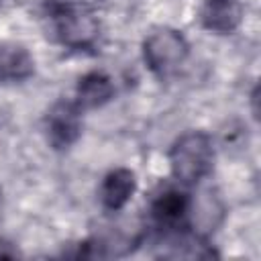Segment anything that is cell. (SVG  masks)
<instances>
[{
  "label": "cell",
  "mask_w": 261,
  "mask_h": 261,
  "mask_svg": "<svg viewBox=\"0 0 261 261\" xmlns=\"http://www.w3.org/2000/svg\"><path fill=\"white\" fill-rule=\"evenodd\" d=\"M214 147L212 139L202 130L181 135L169 149V167L181 184H198L212 171Z\"/></svg>",
  "instance_id": "cell-1"
},
{
  "label": "cell",
  "mask_w": 261,
  "mask_h": 261,
  "mask_svg": "<svg viewBox=\"0 0 261 261\" xmlns=\"http://www.w3.org/2000/svg\"><path fill=\"white\" fill-rule=\"evenodd\" d=\"M51 22L59 43L71 49L90 47L100 31L98 18L84 4H53Z\"/></svg>",
  "instance_id": "cell-2"
},
{
  "label": "cell",
  "mask_w": 261,
  "mask_h": 261,
  "mask_svg": "<svg viewBox=\"0 0 261 261\" xmlns=\"http://www.w3.org/2000/svg\"><path fill=\"white\" fill-rule=\"evenodd\" d=\"M188 41L173 29H157L143 43L147 67L157 75H169L188 57Z\"/></svg>",
  "instance_id": "cell-3"
},
{
  "label": "cell",
  "mask_w": 261,
  "mask_h": 261,
  "mask_svg": "<svg viewBox=\"0 0 261 261\" xmlns=\"http://www.w3.org/2000/svg\"><path fill=\"white\" fill-rule=\"evenodd\" d=\"M47 139L55 149L71 147L82 135V108L71 100H57L45 116Z\"/></svg>",
  "instance_id": "cell-4"
},
{
  "label": "cell",
  "mask_w": 261,
  "mask_h": 261,
  "mask_svg": "<svg viewBox=\"0 0 261 261\" xmlns=\"http://www.w3.org/2000/svg\"><path fill=\"white\" fill-rule=\"evenodd\" d=\"M198 18L204 29L228 35L243 20V6L239 0H204L198 10Z\"/></svg>",
  "instance_id": "cell-5"
},
{
  "label": "cell",
  "mask_w": 261,
  "mask_h": 261,
  "mask_svg": "<svg viewBox=\"0 0 261 261\" xmlns=\"http://www.w3.org/2000/svg\"><path fill=\"white\" fill-rule=\"evenodd\" d=\"M188 212H190V198L188 194L175 188L161 190L151 202V216L155 224L161 228H179Z\"/></svg>",
  "instance_id": "cell-6"
},
{
  "label": "cell",
  "mask_w": 261,
  "mask_h": 261,
  "mask_svg": "<svg viewBox=\"0 0 261 261\" xmlns=\"http://www.w3.org/2000/svg\"><path fill=\"white\" fill-rule=\"evenodd\" d=\"M135 190H137L135 173L130 169L118 167V169H112L110 173L104 175L98 196H100V202L106 210L116 212L130 200Z\"/></svg>",
  "instance_id": "cell-7"
},
{
  "label": "cell",
  "mask_w": 261,
  "mask_h": 261,
  "mask_svg": "<svg viewBox=\"0 0 261 261\" xmlns=\"http://www.w3.org/2000/svg\"><path fill=\"white\" fill-rule=\"evenodd\" d=\"M35 71L33 55L16 43H0V80L22 82Z\"/></svg>",
  "instance_id": "cell-8"
},
{
  "label": "cell",
  "mask_w": 261,
  "mask_h": 261,
  "mask_svg": "<svg viewBox=\"0 0 261 261\" xmlns=\"http://www.w3.org/2000/svg\"><path fill=\"white\" fill-rule=\"evenodd\" d=\"M114 96V84L104 71H90L77 84V106L98 108Z\"/></svg>",
  "instance_id": "cell-9"
},
{
  "label": "cell",
  "mask_w": 261,
  "mask_h": 261,
  "mask_svg": "<svg viewBox=\"0 0 261 261\" xmlns=\"http://www.w3.org/2000/svg\"><path fill=\"white\" fill-rule=\"evenodd\" d=\"M0 210H2V198H0Z\"/></svg>",
  "instance_id": "cell-10"
}]
</instances>
